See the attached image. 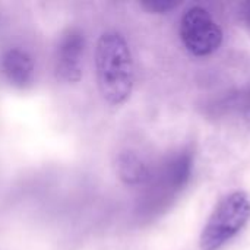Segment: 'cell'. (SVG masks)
I'll list each match as a JSON object with an SVG mask.
<instances>
[{
  "mask_svg": "<svg viewBox=\"0 0 250 250\" xmlns=\"http://www.w3.org/2000/svg\"><path fill=\"white\" fill-rule=\"evenodd\" d=\"M94 72L105 104L120 107L129 101L135 88V62L125 34L117 29L101 32L94 50Z\"/></svg>",
  "mask_w": 250,
  "mask_h": 250,
  "instance_id": "obj_1",
  "label": "cell"
},
{
  "mask_svg": "<svg viewBox=\"0 0 250 250\" xmlns=\"http://www.w3.org/2000/svg\"><path fill=\"white\" fill-rule=\"evenodd\" d=\"M249 220V195L243 190L226 195L215 205L201 231L199 249L220 250L224 248L248 226Z\"/></svg>",
  "mask_w": 250,
  "mask_h": 250,
  "instance_id": "obj_2",
  "label": "cell"
},
{
  "mask_svg": "<svg viewBox=\"0 0 250 250\" xmlns=\"http://www.w3.org/2000/svg\"><path fill=\"white\" fill-rule=\"evenodd\" d=\"M179 35L185 48L196 57H207L220 50L224 32L214 16L201 6L188 9L179 25Z\"/></svg>",
  "mask_w": 250,
  "mask_h": 250,
  "instance_id": "obj_3",
  "label": "cell"
},
{
  "mask_svg": "<svg viewBox=\"0 0 250 250\" xmlns=\"http://www.w3.org/2000/svg\"><path fill=\"white\" fill-rule=\"evenodd\" d=\"M86 45V35L78 26H69L59 35L53 53V72L59 82L75 85L82 79Z\"/></svg>",
  "mask_w": 250,
  "mask_h": 250,
  "instance_id": "obj_4",
  "label": "cell"
},
{
  "mask_svg": "<svg viewBox=\"0 0 250 250\" xmlns=\"http://www.w3.org/2000/svg\"><path fill=\"white\" fill-rule=\"evenodd\" d=\"M0 72L12 88L26 91L35 82L34 57L26 48L12 45L0 56Z\"/></svg>",
  "mask_w": 250,
  "mask_h": 250,
  "instance_id": "obj_5",
  "label": "cell"
},
{
  "mask_svg": "<svg viewBox=\"0 0 250 250\" xmlns=\"http://www.w3.org/2000/svg\"><path fill=\"white\" fill-rule=\"evenodd\" d=\"M117 176L125 185L136 186L148 179V167L145 161L133 151H125L117 157Z\"/></svg>",
  "mask_w": 250,
  "mask_h": 250,
  "instance_id": "obj_6",
  "label": "cell"
},
{
  "mask_svg": "<svg viewBox=\"0 0 250 250\" xmlns=\"http://www.w3.org/2000/svg\"><path fill=\"white\" fill-rule=\"evenodd\" d=\"M142 7L145 10H148L149 13H168L173 9H176L179 6L177 0H144Z\"/></svg>",
  "mask_w": 250,
  "mask_h": 250,
  "instance_id": "obj_7",
  "label": "cell"
}]
</instances>
